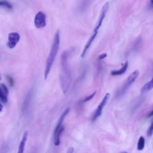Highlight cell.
I'll return each instance as SVG.
<instances>
[{
  "instance_id": "6da1fadb",
  "label": "cell",
  "mask_w": 153,
  "mask_h": 153,
  "mask_svg": "<svg viewBox=\"0 0 153 153\" xmlns=\"http://www.w3.org/2000/svg\"><path fill=\"white\" fill-rule=\"evenodd\" d=\"M68 59V53L67 51H64L61 56L62 71L60 77L61 87L64 94L67 93L71 83V74L69 68Z\"/></svg>"
},
{
  "instance_id": "ac0fdd59",
  "label": "cell",
  "mask_w": 153,
  "mask_h": 153,
  "mask_svg": "<svg viewBox=\"0 0 153 153\" xmlns=\"http://www.w3.org/2000/svg\"><path fill=\"white\" fill-rule=\"evenodd\" d=\"M7 79L8 80V82L10 85L11 87L13 86V84H14V81H13V78H12L11 76H7Z\"/></svg>"
},
{
  "instance_id": "603a6c76",
  "label": "cell",
  "mask_w": 153,
  "mask_h": 153,
  "mask_svg": "<svg viewBox=\"0 0 153 153\" xmlns=\"http://www.w3.org/2000/svg\"><path fill=\"white\" fill-rule=\"evenodd\" d=\"M2 109H3V106H2V105L0 103V112H2Z\"/></svg>"
},
{
  "instance_id": "5b68a950",
  "label": "cell",
  "mask_w": 153,
  "mask_h": 153,
  "mask_svg": "<svg viewBox=\"0 0 153 153\" xmlns=\"http://www.w3.org/2000/svg\"><path fill=\"white\" fill-rule=\"evenodd\" d=\"M139 71L138 70H136L134 72H133L127 78L126 82H124L123 86L121 88V93L122 94H123L127 89L128 87H130V86L134 82V81H136V78H137V76H139Z\"/></svg>"
},
{
  "instance_id": "7c38bea8",
  "label": "cell",
  "mask_w": 153,
  "mask_h": 153,
  "mask_svg": "<svg viewBox=\"0 0 153 153\" xmlns=\"http://www.w3.org/2000/svg\"><path fill=\"white\" fill-rule=\"evenodd\" d=\"M31 98H32V94L31 93H29L27 95L25 100H24L23 104V106H22V109L23 111H26L28 109V107L29 106L30 103V100H31Z\"/></svg>"
},
{
  "instance_id": "9c48e42d",
  "label": "cell",
  "mask_w": 153,
  "mask_h": 153,
  "mask_svg": "<svg viewBox=\"0 0 153 153\" xmlns=\"http://www.w3.org/2000/svg\"><path fill=\"white\" fill-rule=\"evenodd\" d=\"M28 137V131H25L23 136L22 137V139L20 142L19 146V148H18V151L17 153H23L24 151H25V145H26V142L27 141V139Z\"/></svg>"
},
{
  "instance_id": "5bb4252c",
  "label": "cell",
  "mask_w": 153,
  "mask_h": 153,
  "mask_svg": "<svg viewBox=\"0 0 153 153\" xmlns=\"http://www.w3.org/2000/svg\"><path fill=\"white\" fill-rule=\"evenodd\" d=\"M0 100L3 102V103H7L8 101V98H7V94H5L4 91L3 90L1 85H0Z\"/></svg>"
},
{
  "instance_id": "44dd1931",
  "label": "cell",
  "mask_w": 153,
  "mask_h": 153,
  "mask_svg": "<svg viewBox=\"0 0 153 153\" xmlns=\"http://www.w3.org/2000/svg\"><path fill=\"white\" fill-rule=\"evenodd\" d=\"M73 152H74V149L72 148H69V149H68L67 153H73Z\"/></svg>"
},
{
  "instance_id": "7a4b0ae2",
  "label": "cell",
  "mask_w": 153,
  "mask_h": 153,
  "mask_svg": "<svg viewBox=\"0 0 153 153\" xmlns=\"http://www.w3.org/2000/svg\"><path fill=\"white\" fill-rule=\"evenodd\" d=\"M59 46H60V33H59V31H57L54 35L52 45L46 61L45 67L44 70V79H47L48 76V74L51 71L54 61L57 54Z\"/></svg>"
},
{
  "instance_id": "484cf974",
  "label": "cell",
  "mask_w": 153,
  "mask_h": 153,
  "mask_svg": "<svg viewBox=\"0 0 153 153\" xmlns=\"http://www.w3.org/2000/svg\"><path fill=\"white\" fill-rule=\"evenodd\" d=\"M121 153H127V152H121Z\"/></svg>"
},
{
  "instance_id": "277c9868",
  "label": "cell",
  "mask_w": 153,
  "mask_h": 153,
  "mask_svg": "<svg viewBox=\"0 0 153 153\" xmlns=\"http://www.w3.org/2000/svg\"><path fill=\"white\" fill-rule=\"evenodd\" d=\"M109 97H110L109 93H107L105 94V96L103 97V99L102 100L101 102L98 105L97 108H96V109L95 110V111H94V114L93 115V117H92V121H95L98 117H99L101 115L103 108H104V106L107 103V102H108V101L109 100Z\"/></svg>"
},
{
  "instance_id": "8992f818",
  "label": "cell",
  "mask_w": 153,
  "mask_h": 153,
  "mask_svg": "<svg viewBox=\"0 0 153 153\" xmlns=\"http://www.w3.org/2000/svg\"><path fill=\"white\" fill-rule=\"evenodd\" d=\"M20 36L16 32H10L8 35V40L7 42V45L9 48H13L16 47L17 44L20 40Z\"/></svg>"
},
{
  "instance_id": "7402d4cb",
  "label": "cell",
  "mask_w": 153,
  "mask_h": 153,
  "mask_svg": "<svg viewBox=\"0 0 153 153\" xmlns=\"http://www.w3.org/2000/svg\"><path fill=\"white\" fill-rule=\"evenodd\" d=\"M152 116H153V109L151 111V112L148 115V117H152Z\"/></svg>"
},
{
  "instance_id": "d4e9b609",
  "label": "cell",
  "mask_w": 153,
  "mask_h": 153,
  "mask_svg": "<svg viewBox=\"0 0 153 153\" xmlns=\"http://www.w3.org/2000/svg\"><path fill=\"white\" fill-rule=\"evenodd\" d=\"M150 1H151V2L153 4V0H150Z\"/></svg>"
},
{
  "instance_id": "3957f363",
  "label": "cell",
  "mask_w": 153,
  "mask_h": 153,
  "mask_svg": "<svg viewBox=\"0 0 153 153\" xmlns=\"http://www.w3.org/2000/svg\"><path fill=\"white\" fill-rule=\"evenodd\" d=\"M109 4L108 2H105V4L102 7L99 18L97 19V21L96 25H95V26H94V28L93 30V32L98 33V30H99V28L100 27V26H102L103 21V20L106 16V14L109 10Z\"/></svg>"
},
{
  "instance_id": "52a82bcc",
  "label": "cell",
  "mask_w": 153,
  "mask_h": 153,
  "mask_svg": "<svg viewBox=\"0 0 153 153\" xmlns=\"http://www.w3.org/2000/svg\"><path fill=\"white\" fill-rule=\"evenodd\" d=\"M34 25L36 28H42L46 25V16L42 11L38 12L34 19Z\"/></svg>"
},
{
  "instance_id": "2e32d148",
  "label": "cell",
  "mask_w": 153,
  "mask_h": 153,
  "mask_svg": "<svg viewBox=\"0 0 153 153\" xmlns=\"http://www.w3.org/2000/svg\"><path fill=\"white\" fill-rule=\"evenodd\" d=\"M95 94H96V92L94 91V93H93L91 94H90V95H89V96H87L86 97H85L82 100V102H88V101H89V100H90L94 96V95H95Z\"/></svg>"
},
{
  "instance_id": "ffe728a7",
  "label": "cell",
  "mask_w": 153,
  "mask_h": 153,
  "mask_svg": "<svg viewBox=\"0 0 153 153\" xmlns=\"http://www.w3.org/2000/svg\"><path fill=\"white\" fill-rule=\"evenodd\" d=\"M107 56V54L106 53H103V54H101L99 56L98 58L99 60H103V59H105L106 57Z\"/></svg>"
},
{
  "instance_id": "cb8c5ba5",
  "label": "cell",
  "mask_w": 153,
  "mask_h": 153,
  "mask_svg": "<svg viewBox=\"0 0 153 153\" xmlns=\"http://www.w3.org/2000/svg\"><path fill=\"white\" fill-rule=\"evenodd\" d=\"M2 79V76H1V72H0V80H1Z\"/></svg>"
},
{
  "instance_id": "9a60e30c",
  "label": "cell",
  "mask_w": 153,
  "mask_h": 153,
  "mask_svg": "<svg viewBox=\"0 0 153 153\" xmlns=\"http://www.w3.org/2000/svg\"><path fill=\"white\" fill-rule=\"evenodd\" d=\"M0 6L9 10H11L13 8V6L11 5V4L5 0H0Z\"/></svg>"
},
{
  "instance_id": "d6986e66",
  "label": "cell",
  "mask_w": 153,
  "mask_h": 153,
  "mask_svg": "<svg viewBox=\"0 0 153 153\" xmlns=\"http://www.w3.org/2000/svg\"><path fill=\"white\" fill-rule=\"evenodd\" d=\"M1 85V87H2V89H3V90H4V92L5 93V94L8 95V90L7 87L5 84H2Z\"/></svg>"
},
{
  "instance_id": "4fadbf2b",
  "label": "cell",
  "mask_w": 153,
  "mask_h": 153,
  "mask_svg": "<svg viewBox=\"0 0 153 153\" xmlns=\"http://www.w3.org/2000/svg\"><path fill=\"white\" fill-rule=\"evenodd\" d=\"M145 139L143 136H140L138 142H137V150L139 151H141L142 150L144 147H145Z\"/></svg>"
},
{
  "instance_id": "e0dca14e",
  "label": "cell",
  "mask_w": 153,
  "mask_h": 153,
  "mask_svg": "<svg viewBox=\"0 0 153 153\" xmlns=\"http://www.w3.org/2000/svg\"><path fill=\"white\" fill-rule=\"evenodd\" d=\"M152 133H153V123L151 124V126H149V127L147 130V136L148 137H150L151 136Z\"/></svg>"
},
{
  "instance_id": "8fae6325",
  "label": "cell",
  "mask_w": 153,
  "mask_h": 153,
  "mask_svg": "<svg viewBox=\"0 0 153 153\" xmlns=\"http://www.w3.org/2000/svg\"><path fill=\"white\" fill-rule=\"evenodd\" d=\"M152 88H153V76L149 82L146 83L145 85H143L141 87L140 92L142 93H146V92L150 91Z\"/></svg>"
},
{
  "instance_id": "30bf717a",
  "label": "cell",
  "mask_w": 153,
  "mask_h": 153,
  "mask_svg": "<svg viewBox=\"0 0 153 153\" xmlns=\"http://www.w3.org/2000/svg\"><path fill=\"white\" fill-rule=\"evenodd\" d=\"M128 66V62L126 61L122 66V67L118 70H113L111 72V74L113 76H117V75H120L125 73L127 69Z\"/></svg>"
},
{
  "instance_id": "ba28073f",
  "label": "cell",
  "mask_w": 153,
  "mask_h": 153,
  "mask_svg": "<svg viewBox=\"0 0 153 153\" xmlns=\"http://www.w3.org/2000/svg\"><path fill=\"white\" fill-rule=\"evenodd\" d=\"M97 35V33L93 32V33L91 34V35L90 36L89 39H88L87 42H86V44H85V46H84V48H83V50H82V53H81V56L82 58H83V57L85 56V54H86L87 51H88V49L90 48L91 45L92 44L93 42L94 41V39L96 38Z\"/></svg>"
}]
</instances>
